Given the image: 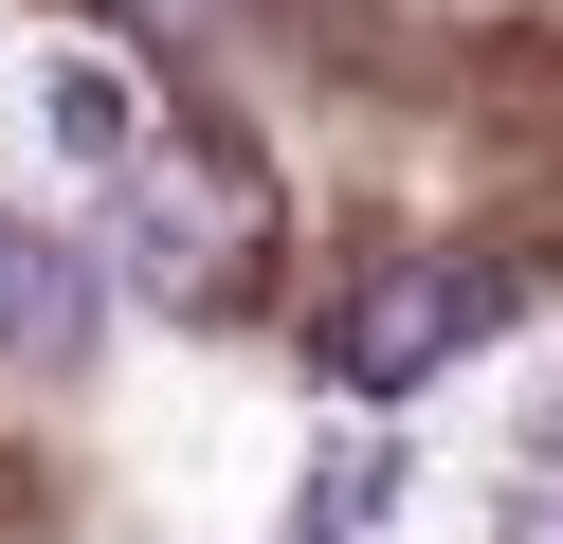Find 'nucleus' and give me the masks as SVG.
Segmentation results:
<instances>
[{
  "label": "nucleus",
  "mask_w": 563,
  "mask_h": 544,
  "mask_svg": "<svg viewBox=\"0 0 563 544\" xmlns=\"http://www.w3.org/2000/svg\"><path fill=\"white\" fill-rule=\"evenodd\" d=\"M400 508H418V435H345V454L291 490V544H382Z\"/></svg>",
  "instance_id": "20e7f679"
},
{
  "label": "nucleus",
  "mask_w": 563,
  "mask_h": 544,
  "mask_svg": "<svg viewBox=\"0 0 563 544\" xmlns=\"http://www.w3.org/2000/svg\"><path fill=\"white\" fill-rule=\"evenodd\" d=\"M490 309H509V273H473V254L364 273V290L328 309V399H418L454 345H490Z\"/></svg>",
  "instance_id": "f03ea898"
},
{
  "label": "nucleus",
  "mask_w": 563,
  "mask_h": 544,
  "mask_svg": "<svg viewBox=\"0 0 563 544\" xmlns=\"http://www.w3.org/2000/svg\"><path fill=\"white\" fill-rule=\"evenodd\" d=\"M110 236H128V273L146 290H183V309H219L236 273L273 254V181H255V145H200V127H146L110 164Z\"/></svg>",
  "instance_id": "f257e3e1"
},
{
  "label": "nucleus",
  "mask_w": 563,
  "mask_h": 544,
  "mask_svg": "<svg viewBox=\"0 0 563 544\" xmlns=\"http://www.w3.org/2000/svg\"><path fill=\"white\" fill-rule=\"evenodd\" d=\"M91 326H110L91 254H74V236H37V218H0V381H74Z\"/></svg>",
  "instance_id": "7ed1b4c3"
},
{
  "label": "nucleus",
  "mask_w": 563,
  "mask_h": 544,
  "mask_svg": "<svg viewBox=\"0 0 563 544\" xmlns=\"http://www.w3.org/2000/svg\"><path fill=\"white\" fill-rule=\"evenodd\" d=\"M509 544H563V490H509Z\"/></svg>",
  "instance_id": "423d86ee"
},
{
  "label": "nucleus",
  "mask_w": 563,
  "mask_h": 544,
  "mask_svg": "<svg viewBox=\"0 0 563 544\" xmlns=\"http://www.w3.org/2000/svg\"><path fill=\"white\" fill-rule=\"evenodd\" d=\"M37 127H55V164H91V181H110L128 145L164 127V109H146V73H128V55H55V91H37Z\"/></svg>",
  "instance_id": "39448f33"
}]
</instances>
